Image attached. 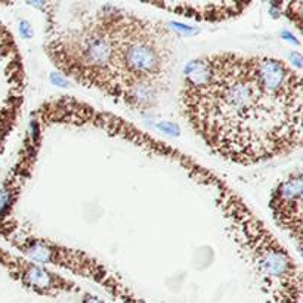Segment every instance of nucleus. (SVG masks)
<instances>
[{
	"mask_svg": "<svg viewBox=\"0 0 303 303\" xmlns=\"http://www.w3.org/2000/svg\"><path fill=\"white\" fill-rule=\"evenodd\" d=\"M183 117L222 160L256 166L302 147V74L275 56L216 52L182 78Z\"/></svg>",
	"mask_w": 303,
	"mask_h": 303,
	"instance_id": "nucleus-1",
	"label": "nucleus"
},
{
	"mask_svg": "<svg viewBox=\"0 0 303 303\" xmlns=\"http://www.w3.org/2000/svg\"><path fill=\"white\" fill-rule=\"evenodd\" d=\"M46 34L45 52L64 76L136 111L145 53L142 15L111 3L90 5L65 26L48 18Z\"/></svg>",
	"mask_w": 303,
	"mask_h": 303,
	"instance_id": "nucleus-2",
	"label": "nucleus"
},
{
	"mask_svg": "<svg viewBox=\"0 0 303 303\" xmlns=\"http://www.w3.org/2000/svg\"><path fill=\"white\" fill-rule=\"evenodd\" d=\"M23 104L21 58L11 33L0 23V157L17 125Z\"/></svg>",
	"mask_w": 303,
	"mask_h": 303,
	"instance_id": "nucleus-3",
	"label": "nucleus"
},
{
	"mask_svg": "<svg viewBox=\"0 0 303 303\" xmlns=\"http://www.w3.org/2000/svg\"><path fill=\"white\" fill-rule=\"evenodd\" d=\"M0 269L23 287L40 296H58L62 293H80L74 281L62 277L28 257L17 256L0 247Z\"/></svg>",
	"mask_w": 303,
	"mask_h": 303,
	"instance_id": "nucleus-4",
	"label": "nucleus"
},
{
	"mask_svg": "<svg viewBox=\"0 0 303 303\" xmlns=\"http://www.w3.org/2000/svg\"><path fill=\"white\" fill-rule=\"evenodd\" d=\"M302 170L296 169L287 177L279 180L271 192L269 209L272 218L296 244L297 252L302 247Z\"/></svg>",
	"mask_w": 303,
	"mask_h": 303,
	"instance_id": "nucleus-5",
	"label": "nucleus"
},
{
	"mask_svg": "<svg viewBox=\"0 0 303 303\" xmlns=\"http://www.w3.org/2000/svg\"><path fill=\"white\" fill-rule=\"evenodd\" d=\"M250 6H252L250 3H235V2H221V3L180 2V3H151L150 5V8L164 9L185 18H191L195 21H209V23L231 20L237 15L244 14V11Z\"/></svg>",
	"mask_w": 303,
	"mask_h": 303,
	"instance_id": "nucleus-6",
	"label": "nucleus"
},
{
	"mask_svg": "<svg viewBox=\"0 0 303 303\" xmlns=\"http://www.w3.org/2000/svg\"><path fill=\"white\" fill-rule=\"evenodd\" d=\"M81 303H105L102 302L99 297H96V296H92V294H84L83 297H81Z\"/></svg>",
	"mask_w": 303,
	"mask_h": 303,
	"instance_id": "nucleus-7",
	"label": "nucleus"
}]
</instances>
